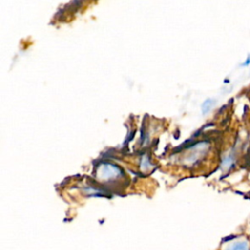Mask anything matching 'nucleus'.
<instances>
[{
  "label": "nucleus",
  "instance_id": "obj_1",
  "mask_svg": "<svg viewBox=\"0 0 250 250\" xmlns=\"http://www.w3.org/2000/svg\"><path fill=\"white\" fill-rule=\"evenodd\" d=\"M226 250H250V246L247 241L240 240L230 244Z\"/></svg>",
  "mask_w": 250,
  "mask_h": 250
}]
</instances>
